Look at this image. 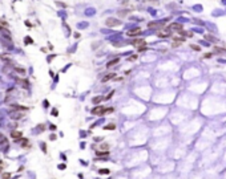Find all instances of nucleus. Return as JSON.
Here are the masks:
<instances>
[{"mask_svg": "<svg viewBox=\"0 0 226 179\" xmlns=\"http://www.w3.org/2000/svg\"><path fill=\"white\" fill-rule=\"evenodd\" d=\"M105 24H106V27H117V25H120V21H118V19H115V17H108Z\"/></svg>", "mask_w": 226, "mask_h": 179, "instance_id": "f257e3e1", "label": "nucleus"}, {"mask_svg": "<svg viewBox=\"0 0 226 179\" xmlns=\"http://www.w3.org/2000/svg\"><path fill=\"white\" fill-rule=\"evenodd\" d=\"M140 33H141V28H132V29H129L128 32H126V35H128L129 37H134V36H138Z\"/></svg>", "mask_w": 226, "mask_h": 179, "instance_id": "f03ea898", "label": "nucleus"}, {"mask_svg": "<svg viewBox=\"0 0 226 179\" xmlns=\"http://www.w3.org/2000/svg\"><path fill=\"white\" fill-rule=\"evenodd\" d=\"M11 137H12V138H14L16 142L23 139V135H21V133L17 131V130H12V131H11Z\"/></svg>", "mask_w": 226, "mask_h": 179, "instance_id": "7ed1b4c3", "label": "nucleus"}, {"mask_svg": "<svg viewBox=\"0 0 226 179\" xmlns=\"http://www.w3.org/2000/svg\"><path fill=\"white\" fill-rule=\"evenodd\" d=\"M104 110L105 109L102 108V106H96V108L92 109V114L93 115H101V114H104Z\"/></svg>", "mask_w": 226, "mask_h": 179, "instance_id": "20e7f679", "label": "nucleus"}, {"mask_svg": "<svg viewBox=\"0 0 226 179\" xmlns=\"http://www.w3.org/2000/svg\"><path fill=\"white\" fill-rule=\"evenodd\" d=\"M169 29H170V31H178V32H180V31H182V24H181V23H172V24H170V25H169Z\"/></svg>", "mask_w": 226, "mask_h": 179, "instance_id": "39448f33", "label": "nucleus"}, {"mask_svg": "<svg viewBox=\"0 0 226 179\" xmlns=\"http://www.w3.org/2000/svg\"><path fill=\"white\" fill-rule=\"evenodd\" d=\"M118 61H120V58H113V60H111V61H108V64H106V66H115L116 64H118Z\"/></svg>", "mask_w": 226, "mask_h": 179, "instance_id": "423d86ee", "label": "nucleus"}, {"mask_svg": "<svg viewBox=\"0 0 226 179\" xmlns=\"http://www.w3.org/2000/svg\"><path fill=\"white\" fill-rule=\"evenodd\" d=\"M21 145H23V147H25V149H29V147H31L29 142H28L25 138H23V139H21Z\"/></svg>", "mask_w": 226, "mask_h": 179, "instance_id": "0eeeda50", "label": "nucleus"}, {"mask_svg": "<svg viewBox=\"0 0 226 179\" xmlns=\"http://www.w3.org/2000/svg\"><path fill=\"white\" fill-rule=\"evenodd\" d=\"M112 78H115V73H109L108 76H105V77L102 78V82H106L108 80H112Z\"/></svg>", "mask_w": 226, "mask_h": 179, "instance_id": "6e6552de", "label": "nucleus"}, {"mask_svg": "<svg viewBox=\"0 0 226 179\" xmlns=\"http://www.w3.org/2000/svg\"><path fill=\"white\" fill-rule=\"evenodd\" d=\"M109 155V151L106 150H102V151H97V157H108Z\"/></svg>", "mask_w": 226, "mask_h": 179, "instance_id": "1a4fd4ad", "label": "nucleus"}, {"mask_svg": "<svg viewBox=\"0 0 226 179\" xmlns=\"http://www.w3.org/2000/svg\"><path fill=\"white\" fill-rule=\"evenodd\" d=\"M104 129H105V130H115V129H116V125H115V123H109V125H106Z\"/></svg>", "mask_w": 226, "mask_h": 179, "instance_id": "9d476101", "label": "nucleus"}, {"mask_svg": "<svg viewBox=\"0 0 226 179\" xmlns=\"http://www.w3.org/2000/svg\"><path fill=\"white\" fill-rule=\"evenodd\" d=\"M102 101V97H95L93 98V100H92V102H93V104L95 105H97V104H100V102Z\"/></svg>", "mask_w": 226, "mask_h": 179, "instance_id": "9b49d317", "label": "nucleus"}, {"mask_svg": "<svg viewBox=\"0 0 226 179\" xmlns=\"http://www.w3.org/2000/svg\"><path fill=\"white\" fill-rule=\"evenodd\" d=\"M174 41H175L174 45H178L180 43H184V41H185V39H184V37H174Z\"/></svg>", "mask_w": 226, "mask_h": 179, "instance_id": "f8f14e48", "label": "nucleus"}, {"mask_svg": "<svg viewBox=\"0 0 226 179\" xmlns=\"http://www.w3.org/2000/svg\"><path fill=\"white\" fill-rule=\"evenodd\" d=\"M205 39H206V40H209V41H213V43H216V41H217V39L214 37V36H210V35H206Z\"/></svg>", "mask_w": 226, "mask_h": 179, "instance_id": "ddd939ff", "label": "nucleus"}, {"mask_svg": "<svg viewBox=\"0 0 226 179\" xmlns=\"http://www.w3.org/2000/svg\"><path fill=\"white\" fill-rule=\"evenodd\" d=\"M23 117V114H20V113H12V118L14 119H19Z\"/></svg>", "mask_w": 226, "mask_h": 179, "instance_id": "4468645a", "label": "nucleus"}, {"mask_svg": "<svg viewBox=\"0 0 226 179\" xmlns=\"http://www.w3.org/2000/svg\"><path fill=\"white\" fill-rule=\"evenodd\" d=\"M214 52H217V53H225V49H223V48L214 47Z\"/></svg>", "mask_w": 226, "mask_h": 179, "instance_id": "2eb2a0df", "label": "nucleus"}, {"mask_svg": "<svg viewBox=\"0 0 226 179\" xmlns=\"http://www.w3.org/2000/svg\"><path fill=\"white\" fill-rule=\"evenodd\" d=\"M98 172H100V174H104V175H109V172H111V171H109L108 169H101Z\"/></svg>", "mask_w": 226, "mask_h": 179, "instance_id": "dca6fc26", "label": "nucleus"}, {"mask_svg": "<svg viewBox=\"0 0 226 179\" xmlns=\"http://www.w3.org/2000/svg\"><path fill=\"white\" fill-rule=\"evenodd\" d=\"M1 178H3V179H9L11 178V174H9V172H3V174H1Z\"/></svg>", "mask_w": 226, "mask_h": 179, "instance_id": "f3484780", "label": "nucleus"}, {"mask_svg": "<svg viewBox=\"0 0 226 179\" xmlns=\"http://www.w3.org/2000/svg\"><path fill=\"white\" fill-rule=\"evenodd\" d=\"M15 70H16V72H19V73H21V74H25V70H24V69H23V68H15Z\"/></svg>", "mask_w": 226, "mask_h": 179, "instance_id": "a211bd4d", "label": "nucleus"}, {"mask_svg": "<svg viewBox=\"0 0 226 179\" xmlns=\"http://www.w3.org/2000/svg\"><path fill=\"white\" fill-rule=\"evenodd\" d=\"M100 149H102V150H105V151H106V150L109 149V146H108V143H102L101 146H100Z\"/></svg>", "mask_w": 226, "mask_h": 179, "instance_id": "6ab92c4d", "label": "nucleus"}, {"mask_svg": "<svg viewBox=\"0 0 226 179\" xmlns=\"http://www.w3.org/2000/svg\"><path fill=\"white\" fill-rule=\"evenodd\" d=\"M5 142H7V138H5L4 135L0 134V143H5Z\"/></svg>", "mask_w": 226, "mask_h": 179, "instance_id": "aec40b11", "label": "nucleus"}, {"mask_svg": "<svg viewBox=\"0 0 226 179\" xmlns=\"http://www.w3.org/2000/svg\"><path fill=\"white\" fill-rule=\"evenodd\" d=\"M125 15H126V9H121L118 12V16H125Z\"/></svg>", "mask_w": 226, "mask_h": 179, "instance_id": "412c9836", "label": "nucleus"}, {"mask_svg": "<svg viewBox=\"0 0 226 179\" xmlns=\"http://www.w3.org/2000/svg\"><path fill=\"white\" fill-rule=\"evenodd\" d=\"M113 94H115V92L112 90V92H111V93H109V94H108V96H106V97H105V100H111V98H112V96H113Z\"/></svg>", "mask_w": 226, "mask_h": 179, "instance_id": "4be33fe9", "label": "nucleus"}, {"mask_svg": "<svg viewBox=\"0 0 226 179\" xmlns=\"http://www.w3.org/2000/svg\"><path fill=\"white\" fill-rule=\"evenodd\" d=\"M25 44H32V39L25 37Z\"/></svg>", "mask_w": 226, "mask_h": 179, "instance_id": "5701e85b", "label": "nucleus"}, {"mask_svg": "<svg viewBox=\"0 0 226 179\" xmlns=\"http://www.w3.org/2000/svg\"><path fill=\"white\" fill-rule=\"evenodd\" d=\"M190 47H192V49H194V51H199V47H198V45H190Z\"/></svg>", "mask_w": 226, "mask_h": 179, "instance_id": "b1692460", "label": "nucleus"}, {"mask_svg": "<svg viewBox=\"0 0 226 179\" xmlns=\"http://www.w3.org/2000/svg\"><path fill=\"white\" fill-rule=\"evenodd\" d=\"M0 25H3V27H8V24L4 23V21H0Z\"/></svg>", "mask_w": 226, "mask_h": 179, "instance_id": "393cba45", "label": "nucleus"}, {"mask_svg": "<svg viewBox=\"0 0 226 179\" xmlns=\"http://www.w3.org/2000/svg\"><path fill=\"white\" fill-rule=\"evenodd\" d=\"M3 167H4V163L0 161V172H1V170H3Z\"/></svg>", "mask_w": 226, "mask_h": 179, "instance_id": "a878e982", "label": "nucleus"}, {"mask_svg": "<svg viewBox=\"0 0 226 179\" xmlns=\"http://www.w3.org/2000/svg\"><path fill=\"white\" fill-rule=\"evenodd\" d=\"M193 9H201V5H194V7H193Z\"/></svg>", "mask_w": 226, "mask_h": 179, "instance_id": "bb28decb", "label": "nucleus"}, {"mask_svg": "<svg viewBox=\"0 0 226 179\" xmlns=\"http://www.w3.org/2000/svg\"><path fill=\"white\" fill-rule=\"evenodd\" d=\"M205 57H206V58H209V57H212V54H210V53H206V54H205Z\"/></svg>", "mask_w": 226, "mask_h": 179, "instance_id": "cd10ccee", "label": "nucleus"}, {"mask_svg": "<svg viewBox=\"0 0 226 179\" xmlns=\"http://www.w3.org/2000/svg\"><path fill=\"white\" fill-rule=\"evenodd\" d=\"M222 3H223V4H226V0H222Z\"/></svg>", "mask_w": 226, "mask_h": 179, "instance_id": "c85d7f7f", "label": "nucleus"}, {"mask_svg": "<svg viewBox=\"0 0 226 179\" xmlns=\"http://www.w3.org/2000/svg\"><path fill=\"white\" fill-rule=\"evenodd\" d=\"M138 1H140V0H138Z\"/></svg>", "mask_w": 226, "mask_h": 179, "instance_id": "c756f323", "label": "nucleus"}]
</instances>
